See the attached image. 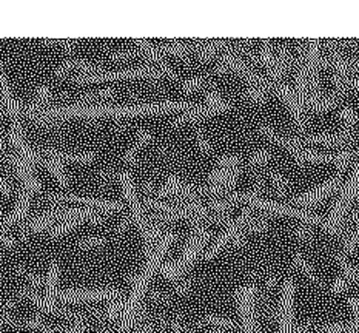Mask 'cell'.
I'll use <instances>...</instances> for the list:
<instances>
[{
  "mask_svg": "<svg viewBox=\"0 0 359 333\" xmlns=\"http://www.w3.org/2000/svg\"><path fill=\"white\" fill-rule=\"evenodd\" d=\"M41 156H42V154H41ZM41 164H42L43 167L48 168L50 172L53 173V176L56 177V179H57L62 185H68V177H67V175H65V172H64V165H62V162H59V161H56V159H50V158L42 156Z\"/></svg>",
  "mask_w": 359,
  "mask_h": 333,
  "instance_id": "4",
  "label": "cell"
},
{
  "mask_svg": "<svg viewBox=\"0 0 359 333\" xmlns=\"http://www.w3.org/2000/svg\"><path fill=\"white\" fill-rule=\"evenodd\" d=\"M56 43H59V45L62 46V48L67 50V51L74 50V46H76V42H74V41H56Z\"/></svg>",
  "mask_w": 359,
  "mask_h": 333,
  "instance_id": "16",
  "label": "cell"
},
{
  "mask_svg": "<svg viewBox=\"0 0 359 333\" xmlns=\"http://www.w3.org/2000/svg\"><path fill=\"white\" fill-rule=\"evenodd\" d=\"M50 97H51V90L46 87V85H41V87L36 90V99L39 102L37 105H43Z\"/></svg>",
  "mask_w": 359,
  "mask_h": 333,
  "instance_id": "11",
  "label": "cell"
},
{
  "mask_svg": "<svg viewBox=\"0 0 359 333\" xmlns=\"http://www.w3.org/2000/svg\"><path fill=\"white\" fill-rule=\"evenodd\" d=\"M247 97L255 104H264L265 99H267V90L261 87H248Z\"/></svg>",
  "mask_w": 359,
  "mask_h": 333,
  "instance_id": "7",
  "label": "cell"
},
{
  "mask_svg": "<svg viewBox=\"0 0 359 333\" xmlns=\"http://www.w3.org/2000/svg\"><path fill=\"white\" fill-rule=\"evenodd\" d=\"M339 119L342 122V128L344 130H355V125L358 122V113L352 107H344L339 111Z\"/></svg>",
  "mask_w": 359,
  "mask_h": 333,
  "instance_id": "5",
  "label": "cell"
},
{
  "mask_svg": "<svg viewBox=\"0 0 359 333\" xmlns=\"http://www.w3.org/2000/svg\"><path fill=\"white\" fill-rule=\"evenodd\" d=\"M271 159V153L269 151V150H265V149H262V150H257V151H255L252 156H250V159H248V164L252 165V167H256V168H261V167H264L265 164H267V162Z\"/></svg>",
  "mask_w": 359,
  "mask_h": 333,
  "instance_id": "6",
  "label": "cell"
},
{
  "mask_svg": "<svg viewBox=\"0 0 359 333\" xmlns=\"http://www.w3.org/2000/svg\"><path fill=\"white\" fill-rule=\"evenodd\" d=\"M0 99H2V102H4L5 113L10 116L13 122L19 121L20 113H22V107L11 95V90H10V85H8L6 73H5L2 62H0Z\"/></svg>",
  "mask_w": 359,
  "mask_h": 333,
  "instance_id": "2",
  "label": "cell"
},
{
  "mask_svg": "<svg viewBox=\"0 0 359 333\" xmlns=\"http://www.w3.org/2000/svg\"><path fill=\"white\" fill-rule=\"evenodd\" d=\"M136 54H142V53H136V51H131V50H125V51H116L111 54V59L113 60H128L131 57H135Z\"/></svg>",
  "mask_w": 359,
  "mask_h": 333,
  "instance_id": "12",
  "label": "cell"
},
{
  "mask_svg": "<svg viewBox=\"0 0 359 333\" xmlns=\"http://www.w3.org/2000/svg\"><path fill=\"white\" fill-rule=\"evenodd\" d=\"M136 154H137V147H133V149L127 150L123 153V162H127V164H135L136 162Z\"/></svg>",
  "mask_w": 359,
  "mask_h": 333,
  "instance_id": "14",
  "label": "cell"
},
{
  "mask_svg": "<svg viewBox=\"0 0 359 333\" xmlns=\"http://www.w3.org/2000/svg\"><path fill=\"white\" fill-rule=\"evenodd\" d=\"M11 191H13L11 184L6 179H4V177H0V193H2L4 196H10Z\"/></svg>",
  "mask_w": 359,
  "mask_h": 333,
  "instance_id": "15",
  "label": "cell"
},
{
  "mask_svg": "<svg viewBox=\"0 0 359 333\" xmlns=\"http://www.w3.org/2000/svg\"><path fill=\"white\" fill-rule=\"evenodd\" d=\"M202 85H204V79H201V77H193V79L182 82V90L187 93V95H190V93H194L199 88H202Z\"/></svg>",
  "mask_w": 359,
  "mask_h": 333,
  "instance_id": "9",
  "label": "cell"
},
{
  "mask_svg": "<svg viewBox=\"0 0 359 333\" xmlns=\"http://www.w3.org/2000/svg\"><path fill=\"white\" fill-rule=\"evenodd\" d=\"M270 179H271L273 187H275V190L279 193V195H284V193L288 189L287 177L283 176V175H279V173H270Z\"/></svg>",
  "mask_w": 359,
  "mask_h": 333,
  "instance_id": "8",
  "label": "cell"
},
{
  "mask_svg": "<svg viewBox=\"0 0 359 333\" xmlns=\"http://www.w3.org/2000/svg\"><path fill=\"white\" fill-rule=\"evenodd\" d=\"M136 141H137V144H139V145L150 144V141H151V135H150V131H148V130H140L139 133L136 135Z\"/></svg>",
  "mask_w": 359,
  "mask_h": 333,
  "instance_id": "13",
  "label": "cell"
},
{
  "mask_svg": "<svg viewBox=\"0 0 359 333\" xmlns=\"http://www.w3.org/2000/svg\"><path fill=\"white\" fill-rule=\"evenodd\" d=\"M196 144H198V149L201 151H204V153L212 151V144H210L208 137L202 133V130H199L196 133Z\"/></svg>",
  "mask_w": 359,
  "mask_h": 333,
  "instance_id": "10",
  "label": "cell"
},
{
  "mask_svg": "<svg viewBox=\"0 0 359 333\" xmlns=\"http://www.w3.org/2000/svg\"><path fill=\"white\" fill-rule=\"evenodd\" d=\"M42 156L45 158H50V159H56L59 162L62 161H69V162H93L96 159V153H64V151H59V150H42L41 151Z\"/></svg>",
  "mask_w": 359,
  "mask_h": 333,
  "instance_id": "3",
  "label": "cell"
},
{
  "mask_svg": "<svg viewBox=\"0 0 359 333\" xmlns=\"http://www.w3.org/2000/svg\"><path fill=\"white\" fill-rule=\"evenodd\" d=\"M339 185H341V173L334 175L329 181L318 185V187L302 193L299 196H296L293 199V203L299 207H315L318 203H321L323 199L332 195L333 191H337L339 189Z\"/></svg>",
  "mask_w": 359,
  "mask_h": 333,
  "instance_id": "1",
  "label": "cell"
}]
</instances>
